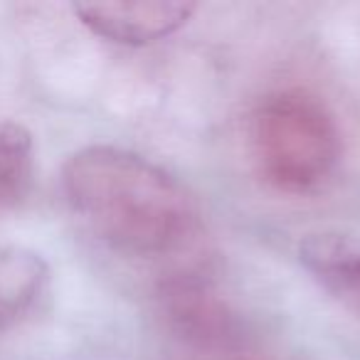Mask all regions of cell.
Segmentation results:
<instances>
[{
	"mask_svg": "<svg viewBox=\"0 0 360 360\" xmlns=\"http://www.w3.org/2000/svg\"><path fill=\"white\" fill-rule=\"evenodd\" d=\"M47 259L30 247L0 242V330L27 321L50 291Z\"/></svg>",
	"mask_w": 360,
	"mask_h": 360,
	"instance_id": "5",
	"label": "cell"
},
{
	"mask_svg": "<svg viewBox=\"0 0 360 360\" xmlns=\"http://www.w3.org/2000/svg\"><path fill=\"white\" fill-rule=\"evenodd\" d=\"M75 215L121 255L160 257L200 230V207L170 170L119 146H84L62 165Z\"/></svg>",
	"mask_w": 360,
	"mask_h": 360,
	"instance_id": "1",
	"label": "cell"
},
{
	"mask_svg": "<svg viewBox=\"0 0 360 360\" xmlns=\"http://www.w3.org/2000/svg\"><path fill=\"white\" fill-rule=\"evenodd\" d=\"M35 168V139L22 124L0 119V205L25 193Z\"/></svg>",
	"mask_w": 360,
	"mask_h": 360,
	"instance_id": "6",
	"label": "cell"
},
{
	"mask_svg": "<svg viewBox=\"0 0 360 360\" xmlns=\"http://www.w3.org/2000/svg\"><path fill=\"white\" fill-rule=\"evenodd\" d=\"M77 20L96 37L124 47H146L175 35L195 15L191 0H106L75 3Z\"/></svg>",
	"mask_w": 360,
	"mask_h": 360,
	"instance_id": "3",
	"label": "cell"
},
{
	"mask_svg": "<svg viewBox=\"0 0 360 360\" xmlns=\"http://www.w3.org/2000/svg\"><path fill=\"white\" fill-rule=\"evenodd\" d=\"M250 150L271 188L306 195L323 188L343 160V134L326 101L304 89H279L255 106Z\"/></svg>",
	"mask_w": 360,
	"mask_h": 360,
	"instance_id": "2",
	"label": "cell"
},
{
	"mask_svg": "<svg viewBox=\"0 0 360 360\" xmlns=\"http://www.w3.org/2000/svg\"><path fill=\"white\" fill-rule=\"evenodd\" d=\"M296 255L326 294L360 316V232H309L301 237Z\"/></svg>",
	"mask_w": 360,
	"mask_h": 360,
	"instance_id": "4",
	"label": "cell"
}]
</instances>
